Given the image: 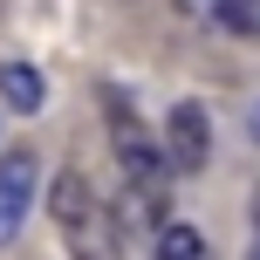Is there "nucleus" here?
<instances>
[{
  "mask_svg": "<svg viewBox=\"0 0 260 260\" xmlns=\"http://www.w3.org/2000/svg\"><path fill=\"white\" fill-rule=\"evenodd\" d=\"M165 157L178 171H206V157H212V123H206V110L199 103H178L165 117Z\"/></svg>",
  "mask_w": 260,
  "mask_h": 260,
  "instance_id": "obj_2",
  "label": "nucleus"
},
{
  "mask_svg": "<svg viewBox=\"0 0 260 260\" xmlns=\"http://www.w3.org/2000/svg\"><path fill=\"white\" fill-rule=\"evenodd\" d=\"M0 103L21 110V117H27V110H41V76H35L27 62H0Z\"/></svg>",
  "mask_w": 260,
  "mask_h": 260,
  "instance_id": "obj_4",
  "label": "nucleus"
},
{
  "mask_svg": "<svg viewBox=\"0 0 260 260\" xmlns=\"http://www.w3.org/2000/svg\"><path fill=\"white\" fill-rule=\"evenodd\" d=\"M27 199H35V151H7L0 157V247L21 233Z\"/></svg>",
  "mask_w": 260,
  "mask_h": 260,
  "instance_id": "obj_3",
  "label": "nucleus"
},
{
  "mask_svg": "<svg viewBox=\"0 0 260 260\" xmlns=\"http://www.w3.org/2000/svg\"><path fill=\"white\" fill-rule=\"evenodd\" d=\"M253 137H260V110H253Z\"/></svg>",
  "mask_w": 260,
  "mask_h": 260,
  "instance_id": "obj_9",
  "label": "nucleus"
},
{
  "mask_svg": "<svg viewBox=\"0 0 260 260\" xmlns=\"http://www.w3.org/2000/svg\"><path fill=\"white\" fill-rule=\"evenodd\" d=\"M48 206H55V226H62V240H69L76 260H123V240H117V226H110V212L89 199L82 171H55Z\"/></svg>",
  "mask_w": 260,
  "mask_h": 260,
  "instance_id": "obj_1",
  "label": "nucleus"
},
{
  "mask_svg": "<svg viewBox=\"0 0 260 260\" xmlns=\"http://www.w3.org/2000/svg\"><path fill=\"white\" fill-rule=\"evenodd\" d=\"M157 260H206V240L192 226H165L157 233Z\"/></svg>",
  "mask_w": 260,
  "mask_h": 260,
  "instance_id": "obj_6",
  "label": "nucleus"
},
{
  "mask_svg": "<svg viewBox=\"0 0 260 260\" xmlns=\"http://www.w3.org/2000/svg\"><path fill=\"white\" fill-rule=\"evenodd\" d=\"M117 144H123V171H130V178H137V185H157V165H171V157H157L151 144L137 137V130H123Z\"/></svg>",
  "mask_w": 260,
  "mask_h": 260,
  "instance_id": "obj_5",
  "label": "nucleus"
},
{
  "mask_svg": "<svg viewBox=\"0 0 260 260\" xmlns=\"http://www.w3.org/2000/svg\"><path fill=\"white\" fill-rule=\"evenodd\" d=\"M219 21L240 27V35H253V27H260V0H219Z\"/></svg>",
  "mask_w": 260,
  "mask_h": 260,
  "instance_id": "obj_7",
  "label": "nucleus"
},
{
  "mask_svg": "<svg viewBox=\"0 0 260 260\" xmlns=\"http://www.w3.org/2000/svg\"><path fill=\"white\" fill-rule=\"evenodd\" d=\"M253 226H260V185H253Z\"/></svg>",
  "mask_w": 260,
  "mask_h": 260,
  "instance_id": "obj_8",
  "label": "nucleus"
}]
</instances>
